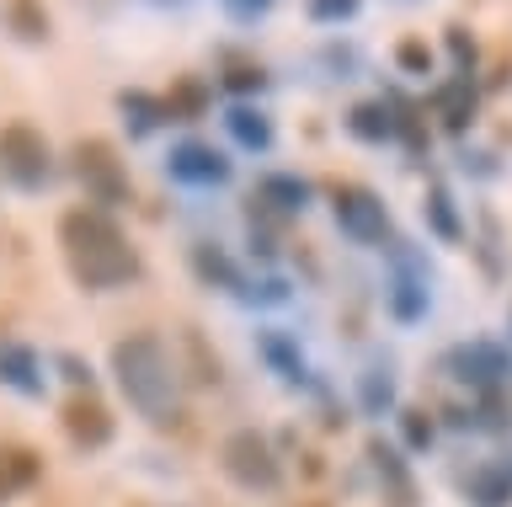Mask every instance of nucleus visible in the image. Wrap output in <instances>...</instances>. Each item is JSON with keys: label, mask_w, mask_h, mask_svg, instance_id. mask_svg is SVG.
I'll list each match as a JSON object with an SVG mask.
<instances>
[{"label": "nucleus", "mask_w": 512, "mask_h": 507, "mask_svg": "<svg viewBox=\"0 0 512 507\" xmlns=\"http://www.w3.org/2000/svg\"><path fill=\"white\" fill-rule=\"evenodd\" d=\"M192 273H198L203 283H219V289H240V273H235V262L224 257L219 246H208V241H198V246H192Z\"/></svg>", "instance_id": "nucleus-20"}, {"label": "nucleus", "mask_w": 512, "mask_h": 507, "mask_svg": "<svg viewBox=\"0 0 512 507\" xmlns=\"http://www.w3.org/2000/svg\"><path fill=\"white\" fill-rule=\"evenodd\" d=\"M224 129H230V139L240 150H272V118L262 113V107H230L224 113Z\"/></svg>", "instance_id": "nucleus-17"}, {"label": "nucleus", "mask_w": 512, "mask_h": 507, "mask_svg": "<svg viewBox=\"0 0 512 507\" xmlns=\"http://www.w3.org/2000/svg\"><path fill=\"white\" fill-rule=\"evenodd\" d=\"M0 331H6V321H0Z\"/></svg>", "instance_id": "nucleus-34"}, {"label": "nucleus", "mask_w": 512, "mask_h": 507, "mask_svg": "<svg viewBox=\"0 0 512 507\" xmlns=\"http://www.w3.org/2000/svg\"><path fill=\"white\" fill-rule=\"evenodd\" d=\"M256 347H262V358H267L283 379H294V385L304 379V358H299V347L288 342L283 331H262V342H256Z\"/></svg>", "instance_id": "nucleus-22"}, {"label": "nucleus", "mask_w": 512, "mask_h": 507, "mask_svg": "<svg viewBox=\"0 0 512 507\" xmlns=\"http://www.w3.org/2000/svg\"><path fill=\"white\" fill-rule=\"evenodd\" d=\"M112 374L118 390L128 395V406L139 417H150L155 427L182 422V401H176V358L166 353V342L155 331H128L112 342Z\"/></svg>", "instance_id": "nucleus-2"}, {"label": "nucleus", "mask_w": 512, "mask_h": 507, "mask_svg": "<svg viewBox=\"0 0 512 507\" xmlns=\"http://www.w3.org/2000/svg\"><path fill=\"white\" fill-rule=\"evenodd\" d=\"M358 401H363L368 417H384V411L395 406V379H390V369H368V374L358 379Z\"/></svg>", "instance_id": "nucleus-24"}, {"label": "nucleus", "mask_w": 512, "mask_h": 507, "mask_svg": "<svg viewBox=\"0 0 512 507\" xmlns=\"http://www.w3.org/2000/svg\"><path fill=\"white\" fill-rule=\"evenodd\" d=\"M368 465H374L379 486H384V502L390 507H416V481H411V470H406V459H400L395 443L368 438Z\"/></svg>", "instance_id": "nucleus-11"}, {"label": "nucleus", "mask_w": 512, "mask_h": 507, "mask_svg": "<svg viewBox=\"0 0 512 507\" xmlns=\"http://www.w3.org/2000/svg\"><path fill=\"white\" fill-rule=\"evenodd\" d=\"M342 123H347L352 139H363V145H384V139H395V107L390 102H358Z\"/></svg>", "instance_id": "nucleus-15"}, {"label": "nucleus", "mask_w": 512, "mask_h": 507, "mask_svg": "<svg viewBox=\"0 0 512 507\" xmlns=\"http://www.w3.org/2000/svg\"><path fill=\"white\" fill-rule=\"evenodd\" d=\"M59 251H64L70 278L80 283V289H91V294L123 289V283H134L144 273L139 251L128 246L118 219H112L107 209H91V203L59 214Z\"/></svg>", "instance_id": "nucleus-1"}, {"label": "nucleus", "mask_w": 512, "mask_h": 507, "mask_svg": "<svg viewBox=\"0 0 512 507\" xmlns=\"http://www.w3.org/2000/svg\"><path fill=\"white\" fill-rule=\"evenodd\" d=\"M0 385H11L16 395H27V401L43 395V363L27 342H0Z\"/></svg>", "instance_id": "nucleus-12"}, {"label": "nucleus", "mask_w": 512, "mask_h": 507, "mask_svg": "<svg viewBox=\"0 0 512 507\" xmlns=\"http://www.w3.org/2000/svg\"><path fill=\"white\" fill-rule=\"evenodd\" d=\"M304 203H310V182L294 177V171H267V177L256 182V193H251V214L294 219V214H304Z\"/></svg>", "instance_id": "nucleus-10"}, {"label": "nucleus", "mask_w": 512, "mask_h": 507, "mask_svg": "<svg viewBox=\"0 0 512 507\" xmlns=\"http://www.w3.org/2000/svg\"><path fill=\"white\" fill-rule=\"evenodd\" d=\"M6 27L22 43H48L54 38V22H48L43 0H6Z\"/></svg>", "instance_id": "nucleus-18"}, {"label": "nucleus", "mask_w": 512, "mask_h": 507, "mask_svg": "<svg viewBox=\"0 0 512 507\" xmlns=\"http://www.w3.org/2000/svg\"><path fill=\"white\" fill-rule=\"evenodd\" d=\"M448 54H454V70L459 75L475 70V38H470V27H448Z\"/></svg>", "instance_id": "nucleus-29"}, {"label": "nucleus", "mask_w": 512, "mask_h": 507, "mask_svg": "<svg viewBox=\"0 0 512 507\" xmlns=\"http://www.w3.org/2000/svg\"><path fill=\"white\" fill-rule=\"evenodd\" d=\"M507 497H512V470H491V475L475 481V502L480 507H502Z\"/></svg>", "instance_id": "nucleus-27"}, {"label": "nucleus", "mask_w": 512, "mask_h": 507, "mask_svg": "<svg viewBox=\"0 0 512 507\" xmlns=\"http://www.w3.org/2000/svg\"><path fill=\"white\" fill-rule=\"evenodd\" d=\"M70 171L75 182L86 187V198L96 203V209H118V203H128V166L112 139H75L70 150Z\"/></svg>", "instance_id": "nucleus-3"}, {"label": "nucleus", "mask_w": 512, "mask_h": 507, "mask_svg": "<svg viewBox=\"0 0 512 507\" xmlns=\"http://www.w3.org/2000/svg\"><path fill=\"white\" fill-rule=\"evenodd\" d=\"M422 214H427V225L443 235V241H459L464 225H459V214H454V198H448V187H427V198H422Z\"/></svg>", "instance_id": "nucleus-23"}, {"label": "nucleus", "mask_w": 512, "mask_h": 507, "mask_svg": "<svg viewBox=\"0 0 512 507\" xmlns=\"http://www.w3.org/2000/svg\"><path fill=\"white\" fill-rule=\"evenodd\" d=\"M43 475V459L27 449V443H0V507H6L16 491L38 486Z\"/></svg>", "instance_id": "nucleus-13"}, {"label": "nucleus", "mask_w": 512, "mask_h": 507, "mask_svg": "<svg viewBox=\"0 0 512 507\" xmlns=\"http://www.w3.org/2000/svg\"><path fill=\"white\" fill-rule=\"evenodd\" d=\"M219 470L230 475L240 491H278L283 486L278 454H272V443L256 433V427H235V433L219 443Z\"/></svg>", "instance_id": "nucleus-4"}, {"label": "nucleus", "mask_w": 512, "mask_h": 507, "mask_svg": "<svg viewBox=\"0 0 512 507\" xmlns=\"http://www.w3.org/2000/svg\"><path fill=\"white\" fill-rule=\"evenodd\" d=\"M400 433H406L411 449H432V438H438V422H432L422 406H400Z\"/></svg>", "instance_id": "nucleus-25"}, {"label": "nucleus", "mask_w": 512, "mask_h": 507, "mask_svg": "<svg viewBox=\"0 0 512 507\" xmlns=\"http://www.w3.org/2000/svg\"><path fill=\"white\" fill-rule=\"evenodd\" d=\"M0 177L16 182L22 193L54 177V150H48L43 129H32V123H6L0 129Z\"/></svg>", "instance_id": "nucleus-5"}, {"label": "nucleus", "mask_w": 512, "mask_h": 507, "mask_svg": "<svg viewBox=\"0 0 512 507\" xmlns=\"http://www.w3.org/2000/svg\"><path fill=\"white\" fill-rule=\"evenodd\" d=\"M448 369H454L475 395H486V390H502V379L512 374V358H507V347H496V342H459L454 353H448Z\"/></svg>", "instance_id": "nucleus-8"}, {"label": "nucleus", "mask_w": 512, "mask_h": 507, "mask_svg": "<svg viewBox=\"0 0 512 507\" xmlns=\"http://www.w3.org/2000/svg\"><path fill=\"white\" fill-rule=\"evenodd\" d=\"M358 6H363V0H310L304 11H310V22H352V17H358Z\"/></svg>", "instance_id": "nucleus-28"}, {"label": "nucleus", "mask_w": 512, "mask_h": 507, "mask_svg": "<svg viewBox=\"0 0 512 507\" xmlns=\"http://www.w3.org/2000/svg\"><path fill=\"white\" fill-rule=\"evenodd\" d=\"M395 65L406 70V75H432V49L422 38H400L395 43Z\"/></svg>", "instance_id": "nucleus-26"}, {"label": "nucleus", "mask_w": 512, "mask_h": 507, "mask_svg": "<svg viewBox=\"0 0 512 507\" xmlns=\"http://www.w3.org/2000/svg\"><path fill=\"white\" fill-rule=\"evenodd\" d=\"M59 422H64V433H70L75 449H107L112 433H118V417H112L91 390H75L70 401L59 406Z\"/></svg>", "instance_id": "nucleus-7"}, {"label": "nucleus", "mask_w": 512, "mask_h": 507, "mask_svg": "<svg viewBox=\"0 0 512 507\" xmlns=\"http://www.w3.org/2000/svg\"><path fill=\"white\" fill-rule=\"evenodd\" d=\"M59 369H64V379H70L75 390H91V363H80L75 353H59Z\"/></svg>", "instance_id": "nucleus-31"}, {"label": "nucleus", "mask_w": 512, "mask_h": 507, "mask_svg": "<svg viewBox=\"0 0 512 507\" xmlns=\"http://www.w3.org/2000/svg\"><path fill=\"white\" fill-rule=\"evenodd\" d=\"M224 86H230V91H262L267 70L262 65H230V70H224Z\"/></svg>", "instance_id": "nucleus-30"}, {"label": "nucleus", "mask_w": 512, "mask_h": 507, "mask_svg": "<svg viewBox=\"0 0 512 507\" xmlns=\"http://www.w3.org/2000/svg\"><path fill=\"white\" fill-rule=\"evenodd\" d=\"M507 331H512V315H507Z\"/></svg>", "instance_id": "nucleus-33"}, {"label": "nucleus", "mask_w": 512, "mask_h": 507, "mask_svg": "<svg viewBox=\"0 0 512 507\" xmlns=\"http://www.w3.org/2000/svg\"><path fill=\"white\" fill-rule=\"evenodd\" d=\"M224 6H230V17L251 22V17H262V11H272V0H224Z\"/></svg>", "instance_id": "nucleus-32"}, {"label": "nucleus", "mask_w": 512, "mask_h": 507, "mask_svg": "<svg viewBox=\"0 0 512 507\" xmlns=\"http://www.w3.org/2000/svg\"><path fill=\"white\" fill-rule=\"evenodd\" d=\"M118 113H123V129L128 139H144L166 123V102L150 97V91H118Z\"/></svg>", "instance_id": "nucleus-14"}, {"label": "nucleus", "mask_w": 512, "mask_h": 507, "mask_svg": "<svg viewBox=\"0 0 512 507\" xmlns=\"http://www.w3.org/2000/svg\"><path fill=\"white\" fill-rule=\"evenodd\" d=\"M432 102H438L448 134H464V129L475 123V81H470V75H454V81H448Z\"/></svg>", "instance_id": "nucleus-16"}, {"label": "nucleus", "mask_w": 512, "mask_h": 507, "mask_svg": "<svg viewBox=\"0 0 512 507\" xmlns=\"http://www.w3.org/2000/svg\"><path fill=\"white\" fill-rule=\"evenodd\" d=\"M331 214L352 241H363V246L390 241V214H384L379 193H368L363 182H331Z\"/></svg>", "instance_id": "nucleus-6"}, {"label": "nucleus", "mask_w": 512, "mask_h": 507, "mask_svg": "<svg viewBox=\"0 0 512 507\" xmlns=\"http://www.w3.org/2000/svg\"><path fill=\"white\" fill-rule=\"evenodd\" d=\"M166 171H171L176 182H187V187H224L235 166L224 161V150L203 145V139H182V145H171Z\"/></svg>", "instance_id": "nucleus-9"}, {"label": "nucleus", "mask_w": 512, "mask_h": 507, "mask_svg": "<svg viewBox=\"0 0 512 507\" xmlns=\"http://www.w3.org/2000/svg\"><path fill=\"white\" fill-rule=\"evenodd\" d=\"M390 315L395 321H422L427 315V273H400L390 283Z\"/></svg>", "instance_id": "nucleus-19"}, {"label": "nucleus", "mask_w": 512, "mask_h": 507, "mask_svg": "<svg viewBox=\"0 0 512 507\" xmlns=\"http://www.w3.org/2000/svg\"><path fill=\"white\" fill-rule=\"evenodd\" d=\"M166 102V123H192V118H203V107H208V86L203 81H176L171 86V97H160Z\"/></svg>", "instance_id": "nucleus-21"}]
</instances>
